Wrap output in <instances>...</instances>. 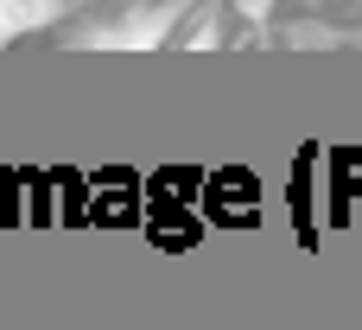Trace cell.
Here are the masks:
<instances>
[{
    "mask_svg": "<svg viewBox=\"0 0 362 330\" xmlns=\"http://www.w3.org/2000/svg\"><path fill=\"white\" fill-rule=\"evenodd\" d=\"M185 19V0H153V6H127L89 32H70V45H89V51H153L172 38V25Z\"/></svg>",
    "mask_w": 362,
    "mask_h": 330,
    "instance_id": "1",
    "label": "cell"
},
{
    "mask_svg": "<svg viewBox=\"0 0 362 330\" xmlns=\"http://www.w3.org/2000/svg\"><path fill=\"white\" fill-rule=\"evenodd\" d=\"M64 19V0H0V45H13L19 32H45Z\"/></svg>",
    "mask_w": 362,
    "mask_h": 330,
    "instance_id": "2",
    "label": "cell"
},
{
    "mask_svg": "<svg viewBox=\"0 0 362 330\" xmlns=\"http://www.w3.org/2000/svg\"><path fill=\"white\" fill-rule=\"evenodd\" d=\"M280 45H286V51H337V45H344V32H337V25H325V19H293V25L280 32Z\"/></svg>",
    "mask_w": 362,
    "mask_h": 330,
    "instance_id": "3",
    "label": "cell"
},
{
    "mask_svg": "<svg viewBox=\"0 0 362 330\" xmlns=\"http://www.w3.org/2000/svg\"><path fill=\"white\" fill-rule=\"evenodd\" d=\"M274 6H280V0H235V13H242V19H255V25H267V19H274Z\"/></svg>",
    "mask_w": 362,
    "mask_h": 330,
    "instance_id": "4",
    "label": "cell"
},
{
    "mask_svg": "<svg viewBox=\"0 0 362 330\" xmlns=\"http://www.w3.org/2000/svg\"><path fill=\"white\" fill-rule=\"evenodd\" d=\"M305 6H325V0H305Z\"/></svg>",
    "mask_w": 362,
    "mask_h": 330,
    "instance_id": "5",
    "label": "cell"
},
{
    "mask_svg": "<svg viewBox=\"0 0 362 330\" xmlns=\"http://www.w3.org/2000/svg\"><path fill=\"white\" fill-rule=\"evenodd\" d=\"M356 6H362V0H356Z\"/></svg>",
    "mask_w": 362,
    "mask_h": 330,
    "instance_id": "6",
    "label": "cell"
}]
</instances>
